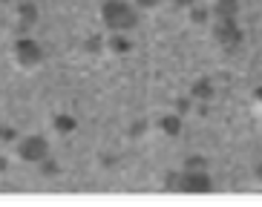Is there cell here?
I'll return each mask as SVG.
<instances>
[{"label": "cell", "mask_w": 262, "mask_h": 207, "mask_svg": "<svg viewBox=\"0 0 262 207\" xmlns=\"http://www.w3.org/2000/svg\"><path fill=\"white\" fill-rule=\"evenodd\" d=\"M49 155V141L43 135H26L17 141V158L26 164H43Z\"/></svg>", "instance_id": "1"}, {"label": "cell", "mask_w": 262, "mask_h": 207, "mask_svg": "<svg viewBox=\"0 0 262 207\" xmlns=\"http://www.w3.org/2000/svg\"><path fill=\"white\" fill-rule=\"evenodd\" d=\"M12 55H15V63L20 69H32L43 61V49H40V43H35L32 38H17L15 46H12Z\"/></svg>", "instance_id": "2"}, {"label": "cell", "mask_w": 262, "mask_h": 207, "mask_svg": "<svg viewBox=\"0 0 262 207\" xmlns=\"http://www.w3.org/2000/svg\"><path fill=\"white\" fill-rule=\"evenodd\" d=\"M104 20L113 26V29H127L133 23V12L124 3H107L104 6Z\"/></svg>", "instance_id": "3"}, {"label": "cell", "mask_w": 262, "mask_h": 207, "mask_svg": "<svg viewBox=\"0 0 262 207\" xmlns=\"http://www.w3.org/2000/svg\"><path fill=\"white\" fill-rule=\"evenodd\" d=\"M35 17H38V12H35V6H32V3H20V6H17V20H20V26H32V20H35Z\"/></svg>", "instance_id": "4"}, {"label": "cell", "mask_w": 262, "mask_h": 207, "mask_svg": "<svg viewBox=\"0 0 262 207\" xmlns=\"http://www.w3.org/2000/svg\"><path fill=\"white\" fill-rule=\"evenodd\" d=\"M55 130L58 132H70V130H75V121H72L70 115H58V118H55Z\"/></svg>", "instance_id": "5"}, {"label": "cell", "mask_w": 262, "mask_h": 207, "mask_svg": "<svg viewBox=\"0 0 262 207\" xmlns=\"http://www.w3.org/2000/svg\"><path fill=\"white\" fill-rule=\"evenodd\" d=\"M0 138H15V130L12 127H0Z\"/></svg>", "instance_id": "6"}, {"label": "cell", "mask_w": 262, "mask_h": 207, "mask_svg": "<svg viewBox=\"0 0 262 207\" xmlns=\"http://www.w3.org/2000/svg\"><path fill=\"white\" fill-rule=\"evenodd\" d=\"M6 170V155H0V173Z\"/></svg>", "instance_id": "7"}, {"label": "cell", "mask_w": 262, "mask_h": 207, "mask_svg": "<svg viewBox=\"0 0 262 207\" xmlns=\"http://www.w3.org/2000/svg\"><path fill=\"white\" fill-rule=\"evenodd\" d=\"M0 3H9V0H0Z\"/></svg>", "instance_id": "8"}]
</instances>
